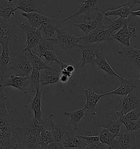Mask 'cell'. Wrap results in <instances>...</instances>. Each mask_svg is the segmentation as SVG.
<instances>
[{"mask_svg": "<svg viewBox=\"0 0 140 149\" xmlns=\"http://www.w3.org/2000/svg\"><path fill=\"white\" fill-rule=\"evenodd\" d=\"M13 110L0 114V149H24L23 130Z\"/></svg>", "mask_w": 140, "mask_h": 149, "instance_id": "cell-1", "label": "cell"}, {"mask_svg": "<svg viewBox=\"0 0 140 149\" xmlns=\"http://www.w3.org/2000/svg\"><path fill=\"white\" fill-rule=\"evenodd\" d=\"M56 32L57 37L55 38L56 45L63 49L68 55L72 56L78 49H80L77 47L80 37L60 29L57 30Z\"/></svg>", "mask_w": 140, "mask_h": 149, "instance_id": "cell-2", "label": "cell"}, {"mask_svg": "<svg viewBox=\"0 0 140 149\" xmlns=\"http://www.w3.org/2000/svg\"><path fill=\"white\" fill-rule=\"evenodd\" d=\"M112 35L113 33L110 31L107 25H105L104 26L97 27L87 35L80 37L78 44H99L101 42L112 41L114 40Z\"/></svg>", "mask_w": 140, "mask_h": 149, "instance_id": "cell-3", "label": "cell"}, {"mask_svg": "<svg viewBox=\"0 0 140 149\" xmlns=\"http://www.w3.org/2000/svg\"><path fill=\"white\" fill-rule=\"evenodd\" d=\"M33 68L24 52H21L15 57L11 58L9 62L8 70H12L15 74L21 76H29Z\"/></svg>", "mask_w": 140, "mask_h": 149, "instance_id": "cell-4", "label": "cell"}, {"mask_svg": "<svg viewBox=\"0 0 140 149\" xmlns=\"http://www.w3.org/2000/svg\"><path fill=\"white\" fill-rule=\"evenodd\" d=\"M140 109V90L134 91L127 96H123L116 113L119 118L132 110Z\"/></svg>", "mask_w": 140, "mask_h": 149, "instance_id": "cell-5", "label": "cell"}, {"mask_svg": "<svg viewBox=\"0 0 140 149\" xmlns=\"http://www.w3.org/2000/svg\"><path fill=\"white\" fill-rule=\"evenodd\" d=\"M19 27L25 32L26 35V44L22 52H24L28 50H32L36 47L42 37L41 27H34L28 22H22Z\"/></svg>", "mask_w": 140, "mask_h": 149, "instance_id": "cell-6", "label": "cell"}, {"mask_svg": "<svg viewBox=\"0 0 140 149\" xmlns=\"http://www.w3.org/2000/svg\"><path fill=\"white\" fill-rule=\"evenodd\" d=\"M38 121L34 120L30 127L23 130L24 149H37L39 145V132L37 128Z\"/></svg>", "mask_w": 140, "mask_h": 149, "instance_id": "cell-7", "label": "cell"}, {"mask_svg": "<svg viewBox=\"0 0 140 149\" xmlns=\"http://www.w3.org/2000/svg\"><path fill=\"white\" fill-rule=\"evenodd\" d=\"M118 53L122 56L120 62H124L131 67H136L140 70V49L131 45L124 46Z\"/></svg>", "mask_w": 140, "mask_h": 149, "instance_id": "cell-8", "label": "cell"}, {"mask_svg": "<svg viewBox=\"0 0 140 149\" xmlns=\"http://www.w3.org/2000/svg\"><path fill=\"white\" fill-rule=\"evenodd\" d=\"M43 87L41 86L36 91L35 97L33 98H29L26 102L25 106V114H30L31 111L34 113L35 120L38 121L39 123H43L42 121V92Z\"/></svg>", "mask_w": 140, "mask_h": 149, "instance_id": "cell-9", "label": "cell"}, {"mask_svg": "<svg viewBox=\"0 0 140 149\" xmlns=\"http://www.w3.org/2000/svg\"><path fill=\"white\" fill-rule=\"evenodd\" d=\"M77 47L82 53V61L79 63V68H82L88 63L92 64V67L94 68V65L96 63V53L99 48L98 43L78 44Z\"/></svg>", "mask_w": 140, "mask_h": 149, "instance_id": "cell-10", "label": "cell"}, {"mask_svg": "<svg viewBox=\"0 0 140 149\" xmlns=\"http://www.w3.org/2000/svg\"><path fill=\"white\" fill-rule=\"evenodd\" d=\"M30 79L29 76H21L16 74L10 75H5L1 84L3 88L12 86L20 90L24 94L27 93V86L30 84Z\"/></svg>", "mask_w": 140, "mask_h": 149, "instance_id": "cell-11", "label": "cell"}, {"mask_svg": "<svg viewBox=\"0 0 140 149\" xmlns=\"http://www.w3.org/2000/svg\"><path fill=\"white\" fill-rule=\"evenodd\" d=\"M140 90V79L137 78L124 79L118 88L113 91L105 93V96L116 95L121 96H125L131 92Z\"/></svg>", "mask_w": 140, "mask_h": 149, "instance_id": "cell-12", "label": "cell"}, {"mask_svg": "<svg viewBox=\"0 0 140 149\" xmlns=\"http://www.w3.org/2000/svg\"><path fill=\"white\" fill-rule=\"evenodd\" d=\"M92 134L91 130L79 128L78 134L68 136L63 144L67 148L84 149L87 146V143L86 140L81 137V135L91 136Z\"/></svg>", "mask_w": 140, "mask_h": 149, "instance_id": "cell-13", "label": "cell"}, {"mask_svg": "<svg viewBox=\"0 0 140 149\" xmlns=\"http://www.w3.org/2000/svg\"><path fill=\"white\" fill-rule=\"evenodd\" d=\"M137 36V33L135 27L129 26L128 24H125L116 33L112 35V38L124 46H129L130 45V40Z\"/></svg>", "mask_w": 140, "mask_h": 149, "instance_id": "cell-14", "label": "cell"}, {"mask_svg": "<svg viewBox=\"0 0 140 149\" xmlns=\"http://www.w3.org/2000/svg\"><path fill=\"white\" fill-rule=\"evenodd\" d=\"M65 24L63 20H59L54 16L47 17L46 20L41 26L42 32L45 37H51L55 32L59 29H60Z\"/></svg>", "mask_w": 140, "mask_h": 149, "instance_id": "cell-15", "label": "cell"}, {"mask_svg": "<svg viewBox=\"0 0 140 149\" xmlns=\"http://www.w3.org/2000/svg\"><path fill=\"white\" fill-rule=\"evenodd\" d=\"M50 124L52 127L51 132L55 142L63 143L67 136H70L72 127L69 123L66 126L60 123H56L52 121V119L50 120Z\"/></svg>", "mask_w": 140, "mask_h": 149, "instance_id": "cell-16", "label": "cell"}, {"mask_svg": "<svg viewBox=\"0 0 140 149\" xmlns=\"http://www.w3.org/2000/svg\"><path fill=\"white\" fill-rule=\"evenodd\" d=\"M84 92L87 100L84 108H85L87 111L90 112L92 115L96 116L97 115L96 107L101 98L105 96V93L98 94L90 88H85Z\"/></svg>", "mask_w": 140, "mask_h": 149, "instance_id": "cell-17", "label": "cell"}, {"mask_svg": "<svg viewBox=\"0 0 140 149\" xmlns=\"http://www.w3.org/2000/svg\"><path fill=\"white\" fill-rule=\"evenodd\" d=\"M97 9L98 7L97 6V0H80V3L78 6V11L74 14L64 19L63 21L65 22L75 16L81 14H84L85 15V20H90V14L92 12Z\"/></svg>", "mask_w": 140, "mask_h": 149, "instance_id": "cell-18", "label": "cell"}, {"mask_svg": "<svg viewBox=\"0 0 140 149\" xmlns=\"http://www.w3.org/2000/svg\"><path fill=\"white\" fill-rule=\"evenodd\" d=\"M61 75V70L49 67L41 70V86L48 84H53L59 81L60 76Z\"/></svg>", "mask_w": 140, "mask_h": 149, "instance_id": "cell-19", "label": "cell"}, {"mask_svg": "<svg viewBox=\"0 0 140 149\" xmlns=\"http://www.w3.org/2000/svg\"><path fill=\"white\" fill-rule=\"evenodd\" d=\"M96 17L94 20H85L84 22L74 24V26L78 27L83 31L85 35H87L91 31L97 29V27L104 26L105 24L103 22L104 15L101 12L96 13Z\"/></svg>", "mask_w": 140, "mask_h": 149, "instance_id": "cell-20", "label": "cell"}, {"mask_svg": "<svg viewBox=\"0 0 140 149\" xmlns=\"http://www.w3.org/2000/svg\"><path fill=\"white\" fill-rule=\"evenodd\" d=\"M104 45L98 49L96 53V58L95 60V63L97 66L103 70H104L108 74L115 76L121 80H122L125 78L118 75L112 68V67L109 65V63L107 62L106 57L105 53L104 52Z\"/></svg>", "mask_w": 140, "mask_h": 149, "instance_id": "cell-21", "label": "cell"}, {"mask_svg": "<svg viewBox=\"0 0 140 149\" xmlns=\"http://www.w3.org/2000/svg\"><path fill=\"white\" fill-rule=\"evenodd\" d=\"M54 116V114H51L48 118L42 123H38L37 127L39 132V145L42 147H48L50 143L55 142L52 137V132L47 128L46 125L48 121Z\"/></svg>", "mask_w": 140, "mask_h": 149, "instance_id": "cell-22", "label": "cell"}, {"mask_svg": "<svg viewBox=\"0 0 140 149\" xmlns=\"http://www.w3.org/2000/svg\"><path fill=\"white\" fill-rule=\"evenodd\" d=\"M135 139V135L133 132L127 131L119 133L115 137L113 149H130L131 145Z\"/></svg>", "mask_w": 140, "mask_h": 149, "instance_id": "cell-23", "label": "cell"}, {"mask_svg": "<svg viewBox=\"0 0 140 149\" xmlns=\"http://www.w3.org/2000/svg\"><path fill=\"white\" fill-rule=\"evenodd\" d=\"M12 40H17L18 37L12 33L9 20L2 19V22H0V44L2 45L9 44Z\"/></svg>", "mask_w": 140, "mask_h": 149, "instance_id": "cell-24", "label": "cell"}, {"mask_svg": "<svg viewBox=\"0 0 140 149\" xmlns=\"http://www.w3.org/2000/svg\"><path fill=\"white\" fill-rule=\"evenodd\" d=\"M57 47L55 38L42 37L38 43L34 48V53L42 58L44 53L49 50H54Z\"/></svg>", "mask_w": 140, "mask_h": 149, "instance_id": "cell-25", "label": "cell"}, {"mask_svg": "<svg viewBox=\"0 0 140 149\" xmlns=\"http://www.w3.org/2000/svg\"><path fill=\"white\" fill-rule=\"evenodd\" d=\"M100 127L106 129L115 135H118L120 133V128L122 125V122L118 119L117 121H114L109 116H105L100 123H96Z\"/></svg>", "mask_w": 140, "mask_h": 149, "instance_id": "cell-26", "label": "cell"}, {"mask_svg": "<svg viewBox=\"0 0 140 149\" xmlns=\"http://www.w3.org/2000/svg\"><path fill=\"white\" fill-rule=\"evenodd\" d=\"M9 44H6L2 45V53L0 55V74L1 76V79L0 83L1 84L4 78L6 72L8 71L9 62L11 57L9 55Z\"/></svg>", "mask_w": 140, "mask_h": 149, "instance_id": "cell-27", "label": "cell"}, {"mask_svg": "<svg viewBox=\"0 0 140 149\" xmlns=\"http://www.w3.org/2000/svg\"><path fill=\"white\" fill-rule=\"evenodd\" d=\"M17 9L15 7L12 1L0 0V18L3 20H9L14 15Z\"/></svg>", "mask_w": 140, "mask_h": 149, "instance_id": "cell-28", "label": "cell"}, {"mask_svg": "<svg viewBox=\"0 0 140 149\" xmlns=\"http://www.w3.org/2000/svg\"><path fill=\"white\" fill-rule=\"evenodd\" d=\"M15 7L22 10L23 12H37L36 7L38 4L37 0H12Z\"/></svg>", "mask_w": 140, "mask_h": 149, "instance_id": "cell-29", "label": "cell"}, {"mask_svg": "<svg viewBox=\"0 0 140 149\" xmlns=\"http://www.w3.org/2000/svg\"><path fill=\"white\" fill-rule=\"evenodd\" d=\"M24 53L28 57L33 69L41 70L50 67L44 61L41 57L33 53L31 50H26Z\"/></svg>", "mask_w": 140, "mask_h": 149, "instance_id": "cell-30", "label": "cell"}, {"mask_svg": "<svg viewBox=\"0 0 140 149\" xmlns=\"http://www.w3.org/2000/svg\"><path fill=\"white\" fill-rule=\"evenodd\" d=\"M22 14L23 17L27 19L28 22L34 27H41L47 18V16L39 13L37 12H31L28 13L22 12Z\"/></svg>", "mask_w": 140, "mask_h": 149, "instance_id": "cell-31", "label": "cell"}, {"mask_svg": "<svg viewBox=\"0 0 140 149\" xmlns=\"http://www.w3.org/2000/svg\"><path fill=\"white\" fill-rule=\"evenodd\" d=\"M87 111L85 108L74 111H65L64 115L66 116L70 117V119L69 121V124L72 127L76 129H79L78 123L84 116L85 111Z\"/></svg>", "mask_w": 140, "mask_h": 149, "instance_id": "cell-32", "label": "cell"}, {"mask_svg": "<svg viewBox=\"0 0 140 149\" xmlns=\"http://www.w3.org/2000/svg\"><path fill=\"white\" fill-rule=\"evenodd\" d=\"M132 18L133 17L131 15L127 19L119 17L116 19H111L106 17V19L108 22V24H107V26L109 28L110 31L113 33L114 31L118 30H119L120 29H122L125 24H129Z\"/></svg>", "mask_w": 140, "mask_h": 149, "instance_id": "cell-33", "label": "cell"}, {"mask_svg": "<svg viewBox=\"0 0 140 149\" xmlns=\"http://www.w3.org/2000/svg\"><path fill=\"white\" fill-rule=\"evenodd\" d=\"M131 8L127 6H119L118 9L108 10L105 12V15L106 17L109 16H118L120 18L127 19L131 15Z\"/></svg>", "mask_w": 140, "mask_h": 149, "instance_id": "cell-34", "label": "cell"}, {"mask_svg": "<svg viewBox=\"0 0 140 149\" xmlns=\"http://www.w3.org/2000/svg\"><path fill=\"white\" fill-rule=\"evenodd\" d=\"M117 135H115L108 131L106 129H103L100 132L99 134V138L101 142L107 145L109 149H113L114 144L115 142V137Z\"/></svg>", "mask_w": 140, "mask_h": 149, "instance_id": "cell-35", "label": "cell"}, {"mask_svg": "<svg viewBox=\"0 0 140 149\" xmlns=\"http://www.w3.org/2000/svg\"><path fill=\"white\" fill-rule=\"evenodd\" d=\"M42 57L44 58V61L45 62L48 66L51 67L52 63L54 62H55L60 67L61 61L57 57L55 52V49L47 50L43 54V55L42 56Z\"/></svg>", "mask_w": 140, "mask_h": 149, "instance_id": "cell-36", "label": "cell"}, {"mask_svg": "<svg viewBox=\"0 0 140 149\" xmlns=\"http://www.w3.org/2000/svg\"><path fill=\"white\" fill-rule=\"evenodd\" d=\"M41 70H37L33 69L30 76V84L32 92H36V91L39 89L41 83V77H40Z\"/></svg>", "mask_w": 140, "mask_h": 149, "instance_id": "cell-37", "label": "cell"}, {"mask_svg": "<svg viewBox=\"0 0 140 149\" xmlns=\"http://www.w3.org/2000/svg\"><path fill=\"white\" fill-rule=\"evenodd\" d=\"M121 122L125 126L127 132H133L140 129V118L137 120H124Z\"/></svg>", "mask_w": 140, "mask_h": 149, "instance_id": "cell-38", "label": "cell"}, {"mask_svg": "<svg viewBox=\"0 0 140 149\" xmlns=\"http://www.w3.org/2000/svg\"><path fill=\"white\" fill-rule=\"evenodd\" d=\"M140 118V109L132 110L127 114L119 118V120L122 121L124 120H137Z\"/></svg>", "mask_w": 140, "mask_h": 149, "instance_id": "cell-39", "label": "cell"}, {"mask_svg": "<svg viewBox=\"0 0 140 149\" xmlns=\"http://www.w3.org/2000/svg\"><path fill=\"white\" fill-rule=\"evenodd\" d=\"M84 149H109L107 145L101 143L100 140L95 142L87 144L86 148Z\"/></svg>", "mask_w": 140, "mask_h": 149, "instance_id": "cell-40", "label": "cell"}, {"mask_svg": "<svg viewBox=\"0 0 140 149\" xmlns=\"http://www.w3.org/2000/svg\"><path fill=\"white\" fill-rule=\"evenodd\" d=\"M48 149H71L65 148L62 143L52 142L48 145Z\"/></svg>", "mask_w": 140, "mask_h": 149, "instance_id": "cell-41", "label": "cell"}, {"mask_svg": "<svg viewBox=\"0 0 140 149\" xmlns=\"http://www.w3.org/2000/svg\"><path fill=\"white\" fill-rule=\"evenodd\" d=\"M140 4V0H129L127 2L120 5L121 6H127L130 8H132L135 5Z\"/></svg>", "mask_w": 140, "mask_h": 149, "instance_id": "cell-42", "label": "cell"}, {"mask_svg": "<svg viewBox=\"0 0 140 149\" xmlns=\"http://www.w3.org/2000/svg\"><path fill=\"white\" fill-rule=\"evenodd\" d=\"M70 79L68 77L64 75L61 74L59 78V82L62 84H66L69 81Z\"/></svg>", "mask_w": 140, "mask_h": 149, "instance_id": "cell-43", "label": "cell"}, {"mask_svg": "<svg viewBox=\"0 0 140 149\" xmlns=\"http://www.w3.org/2000/svg\"><path fill=\"white\" fill-rule=\"evenodd\" d=\"M131 16H132L133 18L135 17H140V10H136V11H131Z\"/></svg>", "mask_w": 140, "mask_h": 149, "instance_id": "cell-44", "label": "cell"}, {"mask_svg": "<svg viewBox=\"0 0 140 149\" xmlns=\"http://www.w3.org/2000/svg\"><path fill=\"white\" fill-rule=\"evenodd\" d=\"M2 88H3V86H2V84H1L0 83V90Z\"/></svg>", "mask_w": 140, "mask_h": 149, "instance_id": "cell-45", "label": "cell"}, {"mask_svg": "<svg viewBox=\"0 0 140 149\" xmlns=\"http://www.w3.org/2000/svg\"><path fill=\"white\" fill-rule=\"evenodd\" d=\"M137 78H139V79H140V74H139V75H137Z\"/></svg>", "mask_w": 140, "mask_h": 149, "instance_id": "cell-46", "label": "cell"}, {"mask_svg": "<svg viewBox=\"0 0 140 149\" xmlns=\"http://www.w3.org/2000/svg\"><path fill=\"white\" fill-rule=\"evenodd\" d=\"M1 74H0V81H1Z\"/></svg>", "mask_w": 140, "mask_h": 149, "instance_id": "cell-47", "label": "cell"}, {"mask_svg": "<svg viewBox=\"0 0 140 149\" xmlns=\"http://www.w3.org/2000/svg\"><path fill=\"white\" fill-rule=\"evenodd\" d=\"M6 1H12V0H6Z\"/></svg>", "mask_w": 140, "mask_h": 149, "instance_id": "cell-48", "label": "cell"}]
</instances>
